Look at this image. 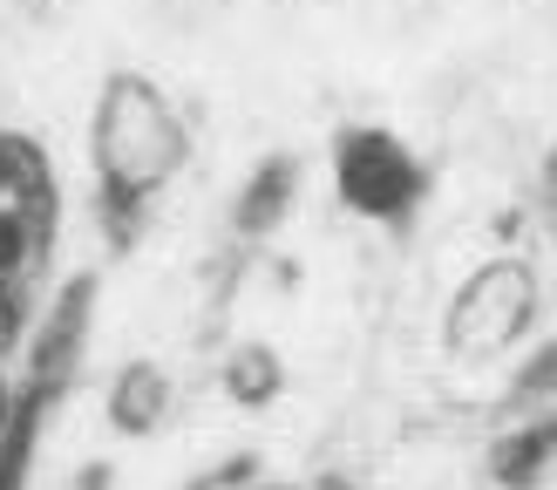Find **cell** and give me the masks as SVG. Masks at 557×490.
<instances>
[{
	"label": "cell",
	"instance_id": "obj_1",
	"mask_svg": "<svg viewBox=\"0 0 557 490\" xmlns=\"http://www.w3.org/2000/svg\"><path fill=\"white\" fill-rule=\"evenodd\" d=\"M89 163H96V225L109 238V253H129L144 238L157 198L190 163V130L177 117V102L150 75L116 69L89 117Z\"/></svg>",
	"mask_w": 557,
	"mask_h": 490
},
{
	"label": "cell",
	"instance_id": "obj_2",
	"mask_svg": "<svg viewBox=\"0 0 557 490\" xmlns=\"http://www.w3.org/2000/svg\"><path fill=\"white\" fill-rule=\"evenodd\" d=\"M333 198L354 218H374V225H408L429 205V163L395 130L347 123L333 136Z\"/></svg>",
	"mask_w": 557,
	"mask_h": 490
},
{
	"label": "cell",
	"instance_id": "obj_3",
	"mask_svg": "<svg viewBox=\"0 0 557 490\" xmlns=\"http://www.w3.org/2000/svg\"><path fill=\"white\" fill-rule=\"evenodd\" d=\"M537 320V266L523 259H490L456 286L449 314H442V347L449 362H496L504 347H517Z\"/></svg>",
	"mask_w": 557,
	"mask_h": 490
},
{
	"label": "cell",
	"instance_id": "obj_4",
	"mask_svg": "<svg viewBox=\"0 0 557 490\" xmlns=\"http://www.w3.org/2000/svg\"><path fill=\"white\" fill-rule=\"evenodd\" d=\"M89 320H96V272H75V280L48 299V320L35 334V354H27V375L48 395H69V381L82 368V347H89Z\"/></svg>",
	"mask_w": 557,
	"mask_h": 490
},
{
	"label": "cell",
	"instance_id": "obj_5",
	"mask_svg": "<svg viewBox=\"0 0 557 490\" xmlns=\"http://www.w3.org/2000/svg\"><path fill=\"white\" fill-rule=\"evenodd\" d=\"M0 205L27 211V225L54 245V232H62V184H54V157L41 136L0 130Z\"/></svg>",
	"mask_w": 557,
	"mask_h": 490
},
{
	"label": "cell",
	"instance_id": "obj_6",
	"mask_svg": "<svg viewBox=\"0 0 557 490\" xmlns=\"http://www.w3.org/2000/svg\"><path fill=\"white\" fill-rule=\"evenodd\" d=\"M490 483L496 490H537L550 470H557V402H537V408H517L504 416V429L490 436Z\"/></svg>",
	"mask_w": 557,
	"mask_h": 490
},
{
	"label": "cell",
	"instance_id": "obj_7",
	"mask_svg": "<svg viewBox=\"0 0 557 490\" xmlns=\"http://www.w3.org/2000/svg\"><path fill=\"white\" fill-rule=\"evenodd\" d=\"M293 198H299V157H293V150L259 157L252 177H245V191L232 198V232H238V238H272L278 225H286Z\"/></svg>",
	"mask_w": 557,
	"mask_h": 490
},
{
	"label": "cell",
	"instance_id": "obj_8",
	"mask_svg": "<svg viewBox=\"0 0 557 490\" xmlns=\"http://www.w3.org/2000/svg\"><path fill=\"white\" fill-rule=\"evenodd\" d=\"M102 416L116 436H157L171 422V375L157 362H123L116 381H109V395H102Z\"/></svg>",
	"mask_w": 557,
	"mask_h": 490
},
{
	"label": "cell",
	"instance_id": "obj_9",
	"mask_svg": "<svg viewBox=\"0 0 557 490\" xmlns=\"http://www.w3.org/2000/svg\"><path fill=\"white\" fill-rule=\"evenodd\" d=\"M218 389H225L238 408H272L286 395V362L265 347V341H245L225 354V368H218Z\"/></svg>",
	"mask_w": 557,
	"mask_h": 490
},
{
	"label": "cell",
	"instance_id": "obj_10",
	"mask_svg": "<svg viewBox=\"0 0 557 490\" xmlns=\"http://www.w3.org/2000/svg\"><path fill=\"white\" fill-rule=\"evenodd\" d=\"M48 253H54V245L27 225V211L0 205V280H27L35 266H48Z\"/></svg>",
	"mask_w": 557,
	"mask_h": 490
},
{
	"label": "cell",
	"instance_id": "obj_11",
	"mask_svg": "<svg viewBox=\"0 0 557 490\" xmlns=\"http://www.w3.org/2000/svg\"><path fill=\"white\" fill-rule=\"evenodd\" d=\"M537 402H557V341L537 354V362H523L510 395H504V416H517V408H537Z\"/></svg>",
	"mask_w": 557,
	"mask_h": 490
},
{
	"label": "cell",
	"instance_id": "obj_12",
	"mask_svg": "<svg viewBox=\"0 0 557 490\" xmlns=\"http://www.w3.org/2000/svg\"><path fill=\"white\" fill-rule=\"evenodd\" d=\"M27 334V280H0V354Z\"/></svg>",
	"mask_w": 557,
	"mask_h": 490
},
{
	"label": "cell",
	"instance_id": "obj_13",
	"mask_svg": "<svg viewBox=\"0 0 557 490\" xmlns=\"http://www.w3.org/2000/svg\"><path fill=\"white\" fill-rule=\"evenodd\" d=\"M245 483H259V456H232V463H218V470L198 477L190 490H245Z\"/></svg>",
	"mask_w": 557,
	"mask_h": 490
},
{
	"label": "cell",
	"instance_id": "obj_14",
	"mask_svg": "<svg viewBox=\"0 0 557 490\" xmlns=\"http://www.w3.org/2000/svg\"><path fill=\"white\" fill-rule=\"evenodd\" d=\"M537 205H544V218L557 225V144L544 150V171H537Z\"/></svg>",
	"mask_w": 557,
	"mask_h": 490
},
{
	"label": "cell",
	"instance_id": "obj_15",
	"mask_svg": "<svg viewBox=\"0 0 557 490\" xmlns=\"http://www.w3.org/2000/svg\"><path fill=\"white\" fill-rule=\"evenodd\" d=\"M75 490H116V470H109V463H82V470H75Z\"/></svg>",
	"mask_w": 557,
	"mask_h": 490
},
{
	"label": "cell",
	"instance_id": "obj_16",
	"mask_svg": "<svg viewBox=\"0 0 557 490\" xmlns=\"http://www.w3.org/2000/svg\"><path fill=\"white\" fill-rule=\"evenodd\" d=\"M245 490H286V483H245Z\"/></svg>",
	"mask_w": 557,
	"mask_h": 490
}]
</instances>
